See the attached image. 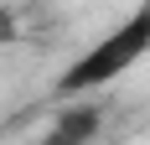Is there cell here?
I'll return each instance as SVG.
<instances>
[{
  "label": "cell",
  "instance_id": "1",
  "mask_svg": "<svg viewBox=\"0 0 150 145\" xmlns=\"http://www.w3.org/2000/svg\"><path fill=\"white\" fill-rule=\"evenodd\" d=\"M145 57H150V0H135L129 16H119L98 42H88L57 78H52V99L57 104L93 99V93H104L109 83H119L129 68H140Z\"/></svg>",
  "mask_w": 150,
  "mask_h": 145
},
{
  "label": "cell",
  "instance_id": "2",
  "mask_svg": "<svg viewBox=\"0 0 150 145\" xmlns=\"http://www.w3.org/2000/svg\"><path fill=\"white\" fill-rule=\"evenodd\" d=\"M98 130H104V109H98L93 99H73L52 124H47L42 145H93Z\"/></svg>",
  "mask_w": 150,
  "mask_h": 145
},
{
  "label": "cell",
  "instance_id": "3",
  "mask_svg": "<svg viewBox=\"0 0 150 145\" xmlns=\"http://www.w3.org/2000/svg\"><path fill=\"white\" fill-rule=\"evenodd\" d=\"M16 36H21V21H16V11L0 5V42H16Z\"/></svg>",
  "mask_w": 150,
  "mask_h": 145
}]
</instances>
